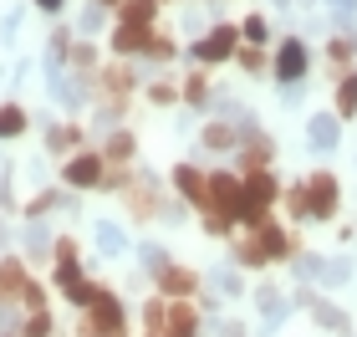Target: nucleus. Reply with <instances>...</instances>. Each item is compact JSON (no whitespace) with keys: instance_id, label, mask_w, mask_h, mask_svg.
I'll return each instance as SVG.
<instances>
[{"instance_id":"nucleus-1","label":"nucleus","mask_w":357,"mask_h":337,"mask_svg":"<svg viewBox=\"0 0 357 337\" xmlns=\"http://www.w3.org/2000/svg\"><path fill=\"white\" fill-rule=\"evenodd\" d=\"M306 67H312V52H306V41L301 36H286L281 46H275V57H271V77L281 87H296L301 77H306Z\"/></svg>"},{"instance_id":"nucleus-2","label":"nucleus","mask_w":357,"mask_h":337,"mask_svg":"<svg viewBox=\"0 0 357 337\" xmlns=\"http://www.w3.org/2000/svg\"><path fill=\"white\" fill-rule=\"evenodd\" d=\"M337 204H342V184H337V174L317 169L312 179H306V220H332Z\"/></svg>"},{"instance_id":"nucleus-3","label":"nucleus","mask_w":357,"mask_h":337,"mask_svg":"<svg viewBox=\"0 0 357 337\" xmlns=\"http://www.w3.org/2000/svg\"><path fill=\"white\" fill-rule=\"evenodd\" d=\"M123 332V301L112 292H97V301L82 317V337H118Z\"/></svg>"},{"instance_id":"nucleus-4","label":"nucleus","mask_w":357,"mask_h":337,"mask_svg":"<svg viewBox=\"0 0 357 337\" xmlns=\"http://www.w3.org/2000/svg\"><path fill=\"white\" fill-rule=\"evenodd\" d=\"M235 46H240V26L225 21V26L209 31V36L194 41V46H189V57H194V61H204V67H215V61H230V57H235Z\"/></svg>"},{"instance_id":"nucleus-5","label":"nucleus","mask_w":357,"mask_h":337,"mask_svg":"<svg viewBox=\"0 0 357 337\" xmlns=\"http://www.w3.org/2000/svg\"><path fill=\"white\" fill-rule=\"evenodd\" d=\"M61 179H67V189H102L107 179V158L102 153H72L67 158V169H61Z\"/></svg>"},{"instance_id":"nucleus-6","label":"nucleus","mask_w":357,"mask_h":337,"mask_svg":"<svg viewBox=\"0 0 357 337\" xmlns=\"http://www.w3.org/2000/svg\"><path fill=\"white\" fill-rule=\"evenodd\" d=\"M240 204H245V179H235V174H209V210L240 220Z\"/></svg>"},{"instance_id":"nucleus-7","label":"nucleus","mask_w":357,"mask_h":337,"mask_svg":"<svg viewBox=\"0 0 357 337\" xmlns=\"http://www.w3.org/2000/svg\"><path fill=\"white\" fill-rule=\"evenodd\" d=\"M158 292H164V301H189L194 292H199V271H189V266L158 271Z\"/></svg>"},{"instance_id":"nucleus-8","label":"nucleus","mask_w":357,"mask_h":337,"mask_svg":"<svg viewBox=\"0 0 357 337\" xmlns=\"http://www.w3.org/2000/svg\"><path fill=\"white\" fill-rule=\"evenodd\" d=\"M153 41H158V31H143V26H118L112 31V52L118 57H153Z\"/></svg>"},{"instance_id":"nucleus-9","label":"nucleus","mask_w":357,"mask_h":337,"mask_svg":"<svg viewBox=\"0 0 357 337\" xmlns=\"http://www.w3.org/2000/svg\"><path fill=\"white\" fill-rule=\"evenodd\" d=\"M174 189H178V195H184L189 204L209 210V174H199L194 164H178V169H174Z\"/></svg>"},{"instance_id":"nucleus-10","label":"nucleus","mask_w":357,"mask_h":337,"mask_svg":"<svg viewBox=\"0 0 357 337\" xmlns=\"http://www.w3.org/2000/svg\"><path fill=\"white\" fill-rule=\"evenodd\" d=\"M275 200H281L275 174H271V169H250V174H245V204H255V210H271Z\"/></svg>"},{"instance_id":"nucleus-11","label":"nucleus","mask_w":357,"mask_h":337,"mask_svg":"<svg viewBox=\"0 0 357 337\" xmlns=\"http://www.w3.org/2000/svg\"><path fill=\"white\" fill-rule=\"evenodd\" d=\"M337 138H342V118H337V112H317V118L306 123V143H312L317 153L337 149Z\"/></svg>"},{"instance_id":"nucleus-12","label":"nucleus","mask_w":357,"mask_h":337,"mask_svg":"<svg viewBox=\"0 0 357 337\" xmlns=\"http://www.w3.org/2000/svg\"><path fill=\"white\" fill-rule=\"evenodd\" d=\"M255 246H261V255H266V261H291V235H286L275 220L255 230Z\"/></svg>"},{"instance_id":"nucleus-13","label":"nucleus","mask_w":357,"mask_h":337,"mask_svg":"<svg viewBox=\"0 0 357 337\" xmlns=\"http://www.w3.org/2000/svg\"><path fill=\"white\" fill-rule=\"evenodd\" d=\"M199 332V312L189 301H169V317H164V337H194Z\"/></svg>"},{"instance_id":"nucleus-14","label":"nucleus","mask_w":357,"mask_h":337,"mask_svg":"<svg viewBox=\"0 0 357 337\" xmlns=\"http://www.w3.org/2000/svg\"><path fill=\"white\" fill-rule=\"evenodd\" d=\"M26 266L15 261V255H6V261H0V301H10V297H26Z\"/></svg>"},{"instance_id":"nucleus-15","label":"nucleus","mask_w":357,"mask_h":337,"mask_svg":"<svg viewBox=\"0 0 357 337\" xmlns=\"http://www.w3.org/2000/svg\"><path fill=\"white\" fill-rule=\"evenodd\" d=\"M332 112L342 123H352L357 118V72H342L337 77V98H332Z\"/></svg>"},{"instance_id":"nucleus-16","label":"nucleus","mask_w":357,"mask_h":337,"mask_svg":"<svg viewBox=\"0 0 357 337\" xmlns=\"http://www.w3.org/2000/svg\"><path fill=\"white\" fill-rule=\"evenodd\" d=\"M255 307H261L266 327H275V322H281V317L291 312V297H286V292H275V286H261V292H255Z\"/></svg>"},{"instance_id":"nucleus-17","label":"nucleus","mask_w":357,"mask_h":337,"mask_svg":"<svg viewBox=\"0 0 357 337\" xmlns=\"http://www.w3.org/2000/svg\"><path fill=\"white\" fill-rule=\"evenodd\" d=\"M118 15H123V26H143V31H153V21H158V0H123Z\"/></svg>"},{"instance_id":"nucleus-18","label":"nucleus","mask_w":357,"mask_h":337,"mask_svg":"<svg viewBox=\"0 0 357 337\" xmlns=\"http://www.w3.org/2000/svg\"><path fill=\"white\" fill-rule=\"evenodd\" d=\"M21 133H26V107L6 103V107H0V143H6V138H21Z\"/></svg>"},{"instance_id":"nucleus-19","label":"nucleus","mask_w":357,"mask_h":337,"mask_svg":"<svg viewBox=\"0 0 357 337\" xmlns=\"http://www.w3.org/2000/svg\"><path fill=\"white\" fill-rule=\"evenodd\" d=\"M199 143H204V149H220V153H225V149H235V128H230V123H209L204 133H199Z\"/></svg>"},{"instance_id":"nucleus-20","label":"nucleus","mask_w":357,"mask_h":337,"mask_svg":"<svg viewBox=\"0 0 357 337\" xmlns=\"http://www.w3.org/2000/svg\"><path fill=\"white\" fill-rule=\"evenodd\" d=\"M312 317L327 332H347V312H337V307H327V301H312Z\"/></svg>"},{"instance_id":"nucleus-21","label":"nucleus","mask_w":357,"mask_h":337,"mask_svg":"<svg viewBox=\"0 0 357 337\" xmlns=\"http://www.w3.org/2000/svg\"><path fill=\"white\" fill-rule=\"evenodd\" d=\"M266 164H271V138L255 133V138L245 143V174H250V169H266Z\"/></svg>"},{"instance_id":"nucleus-22","label":"nucleus","mask_w":357,"mask_h":337,"mask_svg":"<svg viewBox=\"0 0 357 337\" xmlns=\"http://www.w3.org/2000/svg\"><path fill=\"white\" fill-rule=\"evenodd\" d=\"M352 57H357V41L352 36H332L327 41V61H332V67H347Z\"/></svg>"},{"instance_id":"nucleus-23","label":"nucleus","mask_w":357,"mask_h":337,"mask_svg":"<svg viewBox=\"0 0 357 337\" xmlns=\"http://www.w3.org/2000/svg\"><path fill=\"white\" fill-rule=\"evenodd\" d=\"M102 158H107V164H128V158H133V133H112Z\"/></svg>"},{"instance_id":"nucleus-24","label":"nucleus","mask_w":357,"mask_h":337,"mask_svg":"<svg viewBox=\"0 0 357 337\" xmlns=\"http://www.w3.org/2000/svg\"><path fill=\"white\" fill-rule=\"evenodd\" d=\"M230 255H235V266H250V271H255V266H266V255H261V246H255V235H250V240H240Z\"/></svg>"},{"instance_id":"nucleus-25","label":"nucleus","mask_w":357,"mask_h":337,"mask_svg":"<svg viewBox=\"0 0 357 337\" xmlns=\"http://www.w3.org/2000/svg\"><path fill=\"white\" fill-rule=\"evenodd\" d=\"M184 98H189L194 107H204V103H209V77H204V72H194L189 82H184Z\"/></svg>"},{"instance_id":"nucleus-26","label":"nucleus","mask_w":357,"mask_h":337,"mask_svg":"<svg viewBox=\"0 0 357 337\" xmlns=\"http://www.w3.org/2000/svg\"><path fill=\"white\" fill-rule=\"evenodd\" d=\"M347 276H352V261H347V255H337V261H327V266H321V281H327V286L347 281Z\"/></svg>"},{"instance_id":"nucleus-27","label":"nucleus","mask_w":357,"mask_h":337,"mask_svg":"<svg viewBox=\"0 0 357 337\" xmlns=\"http://www.w3.org/2000/svg\"><path fill=\"white\" fill-rule=\"evenodd\" d=\"M286 210H291V220H306V184H296V189H286Z\"/></svg>"},{"instance_id":"nucleus-28","label":"nucleus","mask_w":357,"mask_h":337,"mask_svg":"<svg viewBox=\"0 0 357 337\" xmlns=\"http://www.w3.org/2000/svg\"><path fill=\"white\" fill-rule=\"evenodd\" d=\"M56 322H52V312H31V322H26V337H52Z\"/></svg>"},{"instance_id":"nucleus-29","label":"nucleus","mask_w":357,"mask_h":337,"mask_svg":"<svg viewBox=\"0 0 357 337\" xmlns=\"http://www.w3.org/2000/svg\"><path fill=\"white\" fill-rule=\"evenodd\" d=\"M240 67H245V72L255 77V72H271V61H266V52H255V46H245V52H240Z\"/></svg>"},{"instance_id":"nucleus-30","label":"nucleus","mask_w":357,"mask_h":337,"mask_svg":"<svg viewBox=\"0 0 357 337\" xmlns=\"http://www.w3.org/2000/svg\"><path fill=\"white\" fill-rule=\"evenodd\" d=\"M199 215H204V230L209 235H230V225H235L230 215H220V210H199Z\"/></svg>"},{"instance_id":"nucleus-31","label":"nucleus","mask_w":357,"mask_h":337,"mask_svg":"<svg viewBox=\"0 0 357 337\" xmlns=\"http://www.w3.org/2000/svg\"><path fill=\"white\" fill-rule=\"evenodd\" d=\"M174 98H178V87H174V82H153V87H149V103H158V107H169Z\"/></svg>"},{"instance_id":"nucleus-32","label":"nucleus","mask_w":357,"mask_h":337,"mask_svg":"<svg viewBox=\"0 0 357 337\" xmlns=\"http://www.w3.org/2000/svg\"><path fill=\"white\" fill-rule=\"evenodd\" d=\"M46 149H77V128H52Z\"/></svg>"},{"instance_id":"nucleus-33","label":"nucleus","mask_w":357,"mask_h":337,"mask_svg":"<svg viewBox=\"0 0 357 337\" xmlns=\"http://www.w3.org/2000/svg\"><path fill=\"white\" fill-rule=\"evenodd\" d=\"M240 36H245L250 46H261V41H266V21H261V15H250V21L240 26Z\"/></svg>"},{"instance_id":"nucleus-34","label":"nucleus","mask_w":357,"mask_h":337,"mask_svg":"<svg viewBox=\"0 0 357 337\" xmlns=\"http://www.w3.org/2000/svg\"><path fill=\"white\" fill-rule=\"evenodd\" d=\"M327 6H332V15H337L342 26H352V21H357V0H327Z\"/></svg>"},{"instance_id":"nucleus-35","label":"nucleus","mask_w":357,"mask_h":337,"mask_svg":"<svg viewBox=\"0 0 357 337\" xmlns=\"http://www.w3.org/2000/svg\"><path fill=\"white\" fill-rule=\"evenodd\" d=\"M209 281H215V286H225V292H230V297H240V276H235V271H215V276H209Z\"/></svg>"},{"instance_id":"nucleus-36","label":"nucleus","mask_w":357,"mask_h":337,"mask_svg":"<svg viewBox=\"0 0 357 337\" xmlns=\"http://www.w3.org/2000/svg\"><path fill=\"white\" fill-rule=\"evenodd\" d=\"M97 26H102V10H82V31H87V36H92Z\"/></svg>"},{"instance_id":"nucleus-37","label":"nucleus","mask_w":357,"mask_h":337,"mask_svg":"<svg viewBox=\"0 0 357 337\" xmlns=\"http://www.w3.org/2000/svg\"><path fill=\"white\" fill-rule=\"evenodd\" d=\"M72 61H77V67H92V61H97V57H92V46L82 41V46H77V57H72Z\"/></svg>"},{"instance_id":"nucleus-38","label":"nucleus","mask_w":357,"mask_h":337,"mask_svg":"<svg viewBox=\"0 0 357 337\" xmlns=\"http://www.w3.org/2000/svg\"><path fill=\"white\" fill-rule=\"evenodd\" d=\"M61 6H67V0H36V10H46V15H56Z\"/></svg>"},{"instance_id":"nucleus-39","label":"nucleus","mask_w":357,"mask_h":337,"mask_svg":"<svg viewBox=\"0 0 357 337\" xmlns=\"http://www.w3.org/2000/svg\"><path fill=\"white\" fill-rule=\"evenodd\" d=\"M97 6H123V0H97Z\"/></svg>"},{"instance_id":"nucleus-40","label":"nucleus","mask_w":357,"mask_h":337,"mask_svg":"<svg viewBox=\"0 0 357 337\" xmlns=\"http://www.w3.org/2000/svg\"><path fill=\"white\" fill-rule=\"evenodd\" d=\"M149 337H153V332H149Z\"/></svg>"}]
</instances>
